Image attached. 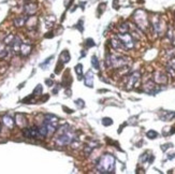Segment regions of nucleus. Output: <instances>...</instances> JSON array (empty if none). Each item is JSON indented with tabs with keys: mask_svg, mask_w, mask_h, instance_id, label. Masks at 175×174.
Here are the masks:
<instances>
[{
	"mask_svg": "<svg viewBox=\"0 0 175 174\" xmlns=\"http://www.w3.org/2000/svg\"><path fill=\"white\" fill-rule=\"evenodd\" d=\"M152 27H154V30H155V32H156V34H161L162 32H163L164 23L159 18V17H156V18H154Z\"/></svg>",
	"mask_w": 175,
	"mask_h": 174,
	"instance_id": "6e6552de",
	"label": "nucleus"
},
{
	"mask_svg": "<svg viewBox=\"0 0 175 174\" xmlns=\"http://www.w3.org/2000/svg\"><path fill=\"white\" fill-rule=\"evenodd\" d=\"M75 72L77 76H79V79H82V76H83V66L82 64H77L75 67Z\"/></svg>",
	"mask_w": 175,
	"mask_h": 174,
	"instance_id": "4be33fe9",
	"label": "nucleus"
},
{
	"mask_svg": "<svg viewBox=\"0 0 175 174\" xmlns=\"http://www.w3.org/2000/svg\"><path fill=\"white\" fill-rule=\"evenodd\" d=\"M161 119L162 121H171V119H173V118L175 117V113L174 112H163V113L161 114Z\"/></svg>",
	"mask_w": 175,
	"mask_h": 174,
	"instance_id": "a211bd4d",
	"label": "nucleus"
},
{
	"mask_svg": "<svg viewBox=\"0 0 175 174\" xmlns=\"http://www.w3.org/2000/svg\"><path fill=\"white\" fill-rule=\"evenodd\" d=\"M27 22V16H18L14 19V25L16 27H23Z\"/></svg>",
	"mask_w": 175,
	"mask_h": 174,
	"instance_id": "f3484780",
	"label": "nucleus"
},
{
	"mask_svg": "<svg viewBox=\"0 0 175 174\" xmlns=\"http://www.w3.org/2000/svg\"><path fill=\"white\" fill-rule=\"evenodd\" d=\"M69 60H70V55H69V52H68V51H64V52L61 53V55H60V61H61V62H64V64H66V62H68Z\"/></svg>",
	"mask_w": 175,
	"mask_h": 174,
	"instance_id": "6ab92c4d",
	"label": "nucleus"
},
{
	"mask_svg": "<svg viewBox=\"0 0 175 174\" xmlns=\"http://www.w3.org/2000/svg\"><path fill=\"white\" fill-rule=\"evenodd\" d=\"M73 139H74V136L68 129L64 132L58 133V136H56V140H55V143L58 146H65V145H69V144L72 143Z\"/></svg>",
	"mask_w": 175,
	"mask_h": 174,
	"instance_id": "f03ea898",
	"label": "nucleus"
},
{
	"mask_svg": "<svg viewBox=\"0 0 175 174\" xmlns=\"http://www.w3.org/2000/svg\"><path fill=\"white\" fill-rule=\"evenodd\" d=\"M92 66L96 70H99L100 66H99V60H98V58L96 56H92Z\"/></svg>",
	"mask_w": 175,
	"mask_h": 174,
	"instance_id": "412c9836",
	"label": "nucleus"
},
{
	"mask_svg": "<svg viewBox=\"0 0 175 174\" xmlns=\"http://www.w3.org/2000/svg\"><path fill=\"white\" fill-rule=\"evenodd\" d=\"M140 79H141L140 72H133V73L129 76V82H128L129 88H132V87L137 86V84L140 83Z\"/></svg>",
	"mask_w": 175,
	"mask_h": 174,
	"instance_id": "0eeeda50",
	"label": "nucleus"
},
{
	"mask_svg": "<svg viewBox=\"0 0 175 174\" xmlns=\"http://www.w3.org/2000/svg\"><path fill=\"white\" fill-rule=\"evenodd\" d=\"M146 136H147L148 139H156L157 136H158V133L155 130H149V131H147Z\"/></svg>",
	"mask_w": 175,
	"mask_h": 174,
	"instance_id": "b1692460",
	"label": "nucleus"
},
{
	"mask_svg": "<svg viewBox=\"0 0 175 174\" xmlns=\"http://www.w3.org/2000/svg\"><path fill=\"white\" fill-rule=\"evenodd\" d=\"M128 29H129L128 24H122L120 26L118 27V30H119V32H122V34H124V32H128Z\"/></svg>",
	"mask_w": 175,
	"mask_h": 174,
	"instance_id": "5701e85b",
	"label": "nucleus"
},
{
	"mask_svg": "<svg viewBox=\"0 0 175 174\" xmlns=\"http://www.w3.org/2000/svg\"><path fill=\"white\" fill-rule=\"evenodd\" d=\"M41 92H42V86L41 85H38V86L34 88V90H33V95H41Z\"/></svg>",
	"mask_w": 175,
	"mask_h": 174,
	"instance_id": "a878e982",
	"label": "nucleus"
},
{
	"mask_svg": "<svg viewBox=\"0 0 175 174\" xmlns=\"http://www.w3.org/2000/svg\"><path fill=\"white\" fill-rule=\"evenodd\" d=\"M102 124L104 126H110V125H112V124H113V121H112L111 118L105 117V118H103V119H102Z\"/></svg>",
	"mask_w": 175,
	"mask_h": 174,
	"instance_id": "393cba45",
	"label": "nucleus"
},
{
	"mask_svg": "<svg viewBox=\"0 0 175 174\" xmlns=\"http://www.w3.org/2000/svg\"><path fill=\"white\" fill-rule=\"evenodd\" d=\"M31 49H32V46L28 41L22 42V45H21V51H19V54L22 56L26 57L28 56L29 54L31 53Z\"/></svg>",
	"mask_w": 175,
	"mask_h": 174,
	"instance_id": "1a4fd4ad",
	"label": "nucleus"
},
{
	"mask_svg": "<svg viewBox=\"0 0 175 174\" xmlns=\"http://www.w3.org/2000/svg\"><path fill=\"white\" fill-rule=\"evenodd\" d=\"M154 81L158 84H167V74H164L163 72H156L154 74Z\"/></svg>",
	"mask_w": 175,
	"mask_h": 174,
	"instance_id": "9b49d317",
	"label": "nucleus"
},
{
	"mask_svg": "<svg viewBox=\"0 0 175 174\" xmlns=\"http://www.w3.org/2000/svg\"><path fill=\"white\" fill-rule=\"evenodd\" d=\"M9 54V47L5 44H0V59H4Z\"/></svg>",
	"mask_w": 175,
	"mask_h": 174,
	"instance_id": "dca6fc26",
	"label": "nucleus"
},
{
	"mask_svg": "<svg viewBox=\"0 0 175 174\" xmlns=\"http://www.w3.org/2000/svg\"><path fill=\"white\" fill-rule=\"evenodd\" d=\"M0 130H1V128H0Z\"/></svg>",
	"mask_w": 175,
	"mask_h": 174,
	"instance_id": "c85d7f7f",
	"label": "nucleus"
},
{
	"mask_svg": "<svg viewBox=\"0 0 175 174\" xmlns=\"http://www.w3.org/2000/svg\"><path fill=\"white\" fill-rule=\"evenodd\" d=\"M133 18L137 23V26L140 27L141 29L145 30L148 27V19H147V15L143 10H137L133 14Z\"/></svg>",
	"mask_w": 175,
	"mask_h": 174,
	"instance_id": "7ed1b4c3",
	"label": "nucleus"
},
{
	"mask_svg": "<svg viewBox=\"0 0 175 174\" xmlns=\"http://www.w3.org/2000/svg\"><path fill=\"white\" fill-rule=\"evenodd\" d=\"M174 42H175V40H174Z\"/></svg>",
	"mask_w": 175,
	"mask_h": 174,
	"instance_id": "c756f323",
	"label": "nucleus"
},
{
	"mask_svg": "<svg viewBox=\"0 0 175 174\" xmlns=\"http://www.w3.org/2000/svg\"><path fill=\"white\" fill-rule=\"evenodd\" d=\"M37 11H38V4L36 2H29L24 7V12L26 13V15H34Z\"/></svg>",
	"mask_w": 175,
	"mask_h": 174,
	"instance_id": "423d86ee",
	"label": "nucleus"
},
{
	"mask_svg": "<svg viewBox=\"0 0 175 174\" xmlns=\"http://www.w3.org/2000/svg\"><path fill=\"white\" fill-rule=\"evenodd\" d=\"M26 25L28 26V28L29 29H34L36 28V26L38 25V18H37V16L34 15H31L29 16L28 18H27V22H26Z\"/></svg>",
	"mask_w": 175,
	"mask_h": 174,
	"instance_id": "4468645a",
	"label": "nucleus"
},
{
	"mask_svg": "<svg viewBox=\"0 0 175 174\" xmlns=\"http://www.w3.org/2000/svg\"><path fill=\"white\" fill-rule=\"evenodd\" d=\"M117 38L120 40V42L122 43V45L125 47V49H131L134 47V40L133 37L129 34L128 32H124V34H118Z\"/></svg>",
	"mask_w": 175,
	"mask_h": 174,
	"instance_id": "20e7f679",
	"label": "nucleus"
},
{
	"mask_svg": "<svg viewBox=\"0 0 175 174\" xmlns=\"http://www.w3.org/2000/svg\"><path fill=\"white\" fill-rule=\"evenodd\" d=\"M14 38H15V36L14 34H9L8 37H5L4 38V40H3V43L5 44V45H8V46H10L11 45V43L13 42V40H14Z\"/></svg>",
	"mask_w": 175,
	"mask_h": 174,
	"instance_id": "aec40b11",
	"label": "nucleus"
},
{
	"mask_svg": "<svg viewBox=\"0 0 175 174\" xmlns=\"http://www.w3.org/2000/svg\"><path fill=\"white\" fill-rule=\"evenodd\" d=\"M21 45H22V40L19 37H15L13 42L11 43V45L9 46L12 49V53L13 54H18L21 51Z\"/></svg>",
	"mask_w": 175,
	"mask_h": 174,
	"instance_id": "9d476101",
	"label": "nucleus"
},
{
	"mask_svg": "<svg viewBox=\"0 0 175 174\" xmlns=\"http://www.w3.org/2000/svg\"><path fill=\"white\" fill-rule=\"evenodd\" d=\"M45 82H46V84H47L49 86H52V85H53V81H52V79H46Z\"/></svg>",
	"mask_w": 175,
	"mask_h": 174,
	"instance_id": "cd10ccee",
	"label": "nucleus"
},
{
	"mask_svg": "<svg viewBox=\"0 0 175 174\" xmlns=\"http://www.w3.org/2000/svg\"><path fill=\"white\" fill-rule=\"evenodd\" d=\"M85 85L87 87L94 86V74L92 73V71H88L85 75Z\"/></svg>",
	"mask_w": 175,
	"mask_h": 174,
	"instance_id": "2eb2a0df",
	"label": "nucleus"
},
{
	"mask_svg": "<svg viewBox=\"0 0 175 174\" xmlns=\"http://www.w3.org/2000/svg\"><path fill=\"white\" fill-rule=\"evenodd\" d=\"M2 123L3 125L9 129H13L14 128V125H15V119L14 118L10 117V116H3L2 118Z\"/></svg>",
	"mask_w": 175,
	"mask_h": 174,
	"instance_id": "ddd939ff",
	"label": "nucleus"
},
{
	"mask_svg": "<svg viewBox=\"0 0 175 174\" xmlns=\"http://www.w3.org/2000/svg\"><path fill=\"white\" fill-rule=\"evenodd\" d=\"M144 89L146 92H148L150 95H152V94L155 95V94H157V92L160 90V88L158 87V85L155 83V81H148L147 83L145 84Z\"/></svg>",
	"mask_w": 175,
	"mask_h": 174,
	"instance_id": "39448f33",
	"label": "nucleus"
},
{
	"mask_svg": "<svg viewBox=\"0 0 175 174\" xmlns=\"http://www.w3.org/2000/svg\"><path fill=\"white\" fill-rule=\"evenodd\" d=\"M15 124L18 126L19 128L24 129L27 126V119L26 117L22 114H17L15 116Z\"/></svg>",
	"mask_w": 175,
	"mask_h": 174,
	"instance_id": "f8f14e48",
	"label": "nucleus"
},
{
	"mask_svg": "<svg viewBox=\"0 0 175 174\" xmlns=\"http://www.w3.org/2000/svg\"><path fill=\"white\" fill-rule=\"evenodd\" d=\"M115 158L111 154H104L101 156L99 161L97 163V170L100 173H112L114 171Z\"/></svg>",
	"mask_w": 175,
	"mask_h": 174,
	"instance_id": "f257e3e1",
	"label": "nucleus"
},
{
	"mask_svg": "<svg viewBox=\"0 0 175 174\" xmlns=\"http://www.w3.org/2000/svg\"><path fill=\"white\" fill-rule=\"evenodd\" d=\"M85 45L87 46V47H90V46L95 45V42H94L92 39H87V40H86V43H85Z\"/></svg>",
	"mask_w": 175,
	"mask_h": 174,
	"instance_id": "bb28decb",
	"label": "nucleus"
}]
</instances>
